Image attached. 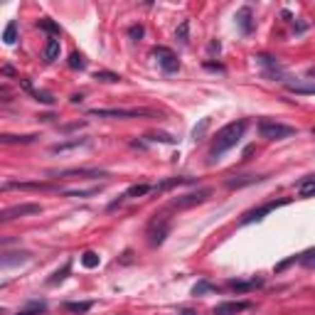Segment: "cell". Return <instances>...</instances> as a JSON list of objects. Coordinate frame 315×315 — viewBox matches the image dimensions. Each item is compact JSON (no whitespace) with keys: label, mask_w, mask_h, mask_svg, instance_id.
<instances>
[{"label":"cell","mask_w":315,"mask_h":315,"mask_svg":"<svg viewBox=\"0 0 315 315\" xmlns=\"http://www.w3.org/2000/svg\"><path fill=\"white\" fill-rule=\"evenodd\" d=\"M27 259H30L27 251H23V254H5V256H0V266H18V264H25Z\"/></svg>","instance_id":"cell-16"},{"label":"cell","mask_w":315,"mask_h":315,"mask_svg":"<svg viewBox=\"0 0 315 315\" xmlns=\"http://www.w3.org/2000/svg\"><path fill=\"white\" fill-rule=\"evenodd\" d=\"M249 308H251V303H247V301H226V303L214 305V315H239Z\"/></svg>","instance_id":"cell-10"},{"label":"cell","mask_w":315,"mask_h":315,"mask_svg":"<svg viewBox=\"0 0 315 315\" xmlns=\"http://www.w3.org/2000/svg\"><path fill=\"white\" fill-rule=\"evenodd\" d=\"M81 146H89V138H74V141H67V143H57V146H52L49 150H52V153H67L72 148H81Z\"/></svg>","instance_id":"cell-13"},{"label":"cell","mask_w":315,"mask_h":315,"mask_svg":"<svg viewBox=\"0 0 315 315\" xmlns=\"http://www.w3.org/2000/svg\"><path fill=\"white\" fill-rule=\"evenodd\" d=\"M146 138L148 141H155V143H168V146H175V143H178V138L170 133H148Z\"/></svg>","instance_id":"cell-25"},{"label":"cell","mask_w":315,"mask_h":315,"mask_svg":"<svg viewBox=\"0 0 315 315\" xmlns=\"http://www.w3.org/2000/svg\"><path fill=\"white\" fill-rule=\"evenodd\" d=\"M168 234H170V217L155 214V217L150 219V224H148V244H150V247H160Z\"/></svg>","instance_id":"cell-3"},{"label":"cell","mask_w":315,"mask_h":315,"mask_svg":"<svg viewBox=\"0 0 315 315\" xmlns=\"http://www.w3.org/2000/svg\"><path fill=\"white\" fill-rule=\"evenodd\" d=\"M264 180V178H259V175H244V178H232V180H226V187H244V185H251V182H259Z\"/></svg>","instance_id":"cell-19"},{"label":"cell","mask_w":315,"mask_h":315,"mask_svg":"<svg viewBox=\"0 0 315 315\" xmlns=\"http://www.w3.org/2000/svg\"><path fill=\"white\" fill-rule=\"evenodd\" d=\"M101 264V256L96 254V251H84L81 254V266H86V269H96Z\"/></svg>","instance_id":"cell-22"},{"label":"cell","mask_w":315,"mask_h":315,"mask_svg":"<svg viewBox=\"0 0 315 315\" xmlns=\"http://www.w3.org/2000/svg\"><path fill=\"white\" fill-rule=\"evenodd\" d=\"M47 175L55 178H109V172L101 168H67V170H49Z\"/></svg>","instance_id":"cell-6"},{"label":"cell","mask_w":315,"mask_h":315,"mask_svg":"<svg viewBox=\"0 0 315 315\" xmlns=\"http://www.w3.org/2000/svg\"><path fill=\"white\" fill-rule=\"evenodd\" d=\"M236 23H239V30L244 34H249L254 30V15H251V8H241L236 12Z\"/></svg>","instance_id":"cell-12"},{"label":"cell","mask_w":315,"mask_h":315,"mask_svg":"<svg viewBox=\"0 0 315 315\" xmlns=\"http://www.w3.org/2000/svg\"><path fill=\"white\" fill-rule=\"evenodd\" d=\"M209 195H212V190H209V187H200V190L187 192V195H180V197L170 200L168 209H190V207H197V204H202Z\"/></svg>","instance_id":"cell-4"},{"label":"cell","mask_w":315,"mask_h":315,"mask_svg":"<svg viewBox=\"0 0 315 315\" xmlns=\"http://www.w3.org/2000/svg\"><path fill=\"white\" fill-rule=\"evenodd\" d=\"M15 40H18V23L10 20L8 27H5V32H3V42L5 45H15Z\"/></svg>","instance_id":"cell-24"},{"label":"cell","mask_w":315,"mask_h":315,"mask_svg":"<svg viewBox=\"0 0 315 315\" xmlns=\"http://www.w3.org/2000/svg\"><path fill=\"white\" fill-rule=\"evenodd\" d=\"M187 32H190V23H187V20H182L180 27H178V32H175V37L180 40L182 45H187Z\"/></svg>","instance_id":"cell-33"},{"label":"cell","mask_w":315,"mask_h":315,"mask_svg":"<svg viewBox=\"0 0 315 315\" xmlns=\"http://www.w3.org/2000/svg\"><path fill=\"white\" fill-rule=\"evenodd\" d=\"M94 79H96V81H106V84H116V81H121V74H113V72H96Z\"/></svg>","instance_id":"cell-29"},{"label":"cell","mask_w":315,"mask_h":315,"mask_svg":"<svg viewBox=\"0 0 315 315\" xmlns=\"http://www.w3.org/2000/svg\"><path fill=\"white\" fill-rule=\"evenodd\" d=\"M59 52H62L59 40H57V37H49L47 45H45V62H55V59H59Z\"/></svg>","instance_id":"cell-14"},{"label":"cell","mask_w":315,"mask_h":315,"mask_svg":"<svg viewBox=\"0 0 315 315\" xmlns=\"http://www.w3.org/2000/svg\"><path fill=\"white\" fill-rule=\"evenodd\" d=\"M143 32H146V30H143V25H131V27H128V37L135 40V42L143 37Z\"/></svg>","instance_id":"cell-35"},{"label":"cell","mask_w":315,"mask_h":315,"mask_svg":"<svg viewBox=\"0 0 315 315\" xmlns=\"http://www.w3.org/2000/svg\"><path fill=\"white\" fill-rule=\"evenodd\" d=\"M192 178H170V180H163L160 185H155L157 192H165L170 190V187H178V185H190Z\"/></svg>","instance_id":"cell-18"},{"label":"cell","mask_w":315,"mask_h":315,"mask_svg":"<svg viewBox=\"0 0 315 315\" xmlns=\"http://www.w3.org/2000/svg\"><path fill=\"white\" fill-rule=\"evenodd\" d=\"M259 286H264V278H249V281H241V278H234V281H229V288L236 293H249L254 291V288H259Z\"/></svg>","instance_id":"cell-11"},{"label":"cell","mask_w":315,"mask_h":315,"mask_svg":"<svg viewBox=\"0 0 315 315\" xmlns=\"http://www.w3.org/2000/svg\"><path fill=\"white\" fill-rule=\"evenodd\" d=\"M69 271H72V261H67V264H64V266H62L59 271H55V273H52V278H49L47 283H52V286H55V283H62L64 278H67Z\"/></svg>","instance_id":"cell-27"},{"label":"cell","mask_w":315,"mask_h":315,"mask_svg":"<svg viewBox=\"0 0 315 315\" xmlns=\"http://www.w3.org/2000/svg\"><path fill=\"white\" fill-rule=\"evenodd\" d=\"M101 187H91V190H62L64 197H91V195H99Z\"/></svg>","instance_id":"cell-28"},{"label":"cell","mask_w":315,"mask_h":315,"mask_svg":"<svg viewBox=\"0 0 315 315\" xmlns=\"http://www.w3.org/2000/svg\"><path fill=\"white\" fill-rule=\"evenodd\" d=\"M30 94H32L34 99H37V101H42V103H47V106H52V103H55V99H52V94H47V91H30Z\"/></svg>","instance_id":"cell-34"},{"label":"cell","mask_w":315,"mask_h":315,"mask_svg":"<svg viewBox=\"0 0 315 315\" xmlns=\"http://www.w3.org/2000/svg\"><path fill=\"white\" fill-rule=\"evenodd\" d=\"M259 133H261V138H269V141H283V138H291V135L298 133V128L278 124V121H273V118H261Z\"/></svg>","instance_id":"cell-2"},{"label":"cell","mask_w":315,"mask_h":315,"mask_svg":"<svg viewBox=\"0 0 315 315\" xmlns=\"http://www.w3.org/2000/svg\"><path fill=\"white\" fill-rule=\"evenodd\" d=\"M3 313H5V310H3V308H0V315H3Z\"/></svg>","instance_id":"cell-40"},{"label":"cell","mask_w":315,"mask_h":315,"mask_svg":"<svg viewBox=\"0 0 315 315\" xmlns=\"http://www.w3.org/2000/svg\"><path fill=\"white\" fill-rule=\"evenodd\" d=\"M295 261H298V256H291V259H286L283 264H278V266H276V273H278V271H283V269H288V266H291V264H295Z\"/></svg>","instance_id":"cell-37"},{"label":"cell","mask_w":315,"mask_h":315,"mask_svg":"<svg viewBox=\"0 0 315 315\" xmlns=\"http://www.w3.org/2000/svg\"><path fill=\"white\" fill-rule=\"evenodd\" d=\"M291 202V200H276V202H266L261 204V207H256V209H251V212H247L244 217H241V224H251V222H261L266 214L276 212L278 207H286V204Z\"/></svg>","instance_id":"cell-7"},{"label":"cell","mask_w":315,"mask_h":315,"mask_svg":"<svg viewBox=\"0 0 315 315\" xmlns=\"http://www.w3.org/2000/svg\"><path fill=\"white\" fill-rule=\"evenodd\" d=\"M207 128H209V118H202V121H200V126H195V128H192V138H195V141H200Z\"/></svg>","instance_id":"cell-32"},{"label":"cell","mask_w":315,"mask_h":315,"mask_svg":"<svg viewBox=\"0 0 315 315\" xmlns=\"http://www.w3.org/2000/svg\"><path fill=\"white\" fill-rule=\"evenodd\" d=\"M37 135H10V133H0V143H32Z\"/></svg>","instance_id":"cell-20"},{"label":"cell","mask_w":315,"mask_h":315,"mask_svg":"<svg viewBox=\"0 0 315 315\" xmlns=\"http://www.w3.org/2000/svg\"><path fill=\"white\" fill-rule=\"evenodd\" d=\"M182 315H197V313H190V310H185V313H182Z\"/></svg>","instance_id":"cell-39"},{"label":"cell","mask_w":315,"mask_h":315,"mask_svg":"<svg viewBox=\"0 0 315 315\" xmlns=\"http://www.w3.org/2000/svg\"><path fill=\"white\" fill-rule=\"evenodd\" d=\"M247 128H249V121H247V118H239V121H232V124H226L224 128L217 133L212 148H209V163H217V160L224 155L226 150H232V148H234L236 143L244 138Z\"/></svg>","instance_id":"cell-1"},{"label":"cell","mask_w":315,"mask_h":315,"mask_svg":"<svg viewBox=\"0 0 315 315\" xmlns=\"http://www.w3.org/2000/svg\"><path fill=\"white\" fill-rule=\"evenodd\" d=\"M42 207L34 202H25V204H15L8 209H0V222H8V219H18V217H30V214H40Z\"/></svg>","instance_id":"cell-8"},{"label":"cell","mask_w":315,"mask_h":315,"mask_svg":"<svg viewBox=\"0 0 315 315\" xmlns=\"http://www.w3.org/2000/svg\"><path fill=\"white\" fill-rule=\"evenodd\" d=\"M40 30H45V32H49V34H59V25L57 23H52L49 18H45V20H40Z\"/></svg>","instance_id":"cell-31"},{"label":"cell","mask_w":315,"mask_h":315,"mask_svg":"<svg viewBox=\"0 0 315 315\" xmlns=\"http://www.w3.org/2000/svg\"><path fill=\"white\" fill-rule=\"evenodd\" d=\"M45 308H47V303H42V301H34V303H30L27 308H23L18 315H40V313H45Z\"/></svg>","instance_id":"cell-26"},{"label":"cell","mask_w":315,"mask_h":315,"mask_svg":"<svg viewBox=\"0 0 315 315\" xmlns=\"http://www.w3.org/2000/svg\"><path fill=\"white\" fill-rule=\"evenodd\" d=\"M153 57L157 59V64L163 67V72H168V74H175V72L180 69V62H178L175 52L168 49V47H155V49H153Z\"/></svg>","instance_id":"cell-9"},{"label":"cell","mask_w":315,"mask_h":315,"mask_svg":"<svg viewBox=\"0 0 315 315\" xmlns=\"http://www.w3.org/2000/svg\"><path fill=\"white\" fill-rule=\"evenodd\" d=\"M15 241H18L15 236H0V249H3V247H10V244H15Z\"/></svg>","instance_id":"cell-38"},{"label":"cell","mask_w":315,"mask_h":315,"mask_svg":"<svg viewBox=\"0 0 315 315\" xmlns=\"http://www.w3.org/2000/svg\"><path fill=\"white\" fill-rule=\"evenodd\" d=\"M89 116H99V118H143V116H153L148 109H91Z\"/></svg>","instance_id":"cell-5"},{"label":"cell","mask_w":315,"mask_h":315,"mask_svg":"<svg viewBox=\"0 0 315 315\" xmlns=\"http://www.w3.org/2000/svg\"><path fill=\"white\" fill-rule=\"evenodd\" d=\"M69 67H72V69H84V67H86V59H84V55L72 52V55H69Z\"/></svg>","instance_id":"cell-30"},{"label":"cell","mask_w":315,"mask_h":315,"mask_svg":"<svg viewBox=\"0 0 315 315\" xmlns=\"http://www.w3.org/2000/svg\"><path fill=\"white\" fill-rule=\"evenodd\" d=\"M153 190L150 185H131L128 190L124 192V197L121 200H133V197H143V195H148V192Z\"/></svg>","instance_id":"cell-17"},{"label":"cell","mask_w":315,"mask_h":315,"mask_svg":"<svg viewBox=\"0 0 315 315\" xmlns=\"http://www.w3.org/2000/svg\"><path fill=\"white\" fill-rule=\"evenodd\" d=\"M295 190H298V197H303V200L313 197V192H315V178H313V175H305L303 182H301Z\"/></svg>","instance_id":"cell-15"},{"label":"cell","mask_w":315,"mask_h":315,"mask_svg":"<svg viewBox=\"0 0 315 315\" xmlns=\"http://www.w3.org/2000/svg\"><path fill=\"white\" fill-rule=\"evenodd\" d=\"M91 301H81V303H64V310L67 313H77V315H84L91 310Z\"/></svg>","instance_id":"cell-21"},{"label":"cell","mask_w":315,"mask_h":315,"mask_svg":"<svg viewBox=\"0 0 315 315\" xmlns=\"http://www.w3.org/2000/svg\"><path fill=\"white\" fill-rule=\"evenodd\" d=\"M217 291V286L214 283H209V281H200V283H195L192 286V295L197 298V295H207V293H214Z\"/></svg>","instance_id":"cell-23"},{"label":"cell","mask_w":315,"mask_h":315,"mask_svg":"<svg viewBox=\"0 0 315 315\" xmlns=\"http://www.w3.org/2000/svg\"><path fill=\"white\" fill-rule=\"evenodd\" d=\"M313 256H315V251H313V249H308V251H305V254H303V256H301L298 261H301L303 266H313V264H315Z\"/></svg>","instance_id":"cell-36"}]
</instances>
